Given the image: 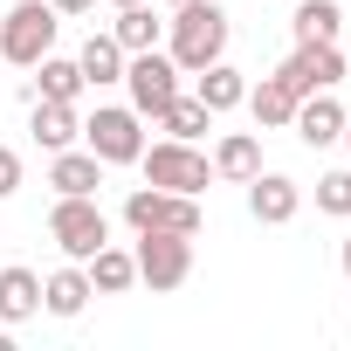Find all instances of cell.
Segmentation results:
<instances>
[{
	"label": "cell",
	"mask_w": 351,
	"mask_h": 351,
	"mask_svg": "<svg viewBox=\"0 0 351 351\" xmlns=\"http://www.w3.org/2000/svg\"><path fill=\"white\" fill-rule=\"evenodd\" d=\"M165 28H172V62H180V76H200L207 62L228 56V14L214 0H180Z\"/></svg>",
	"instance_id": "obj_1"
},
{
	"label": "cell",
	"mask_w": 351,
	"mask_h": 351,
	"mask_svg": "<svg viewBox=\"0 0 351 351\" xmlns=\"http://www.w3.org/2000/svg\"><path fill=\"white\" fill-rule=\"evenodd\" d=\"M56 28H62V14L49 8V0H21V8H8V21H0V62L35 69L56 49Z\"/></svg>",
	"instance_id": "obj_2"
},
{
	"label": "cell",
	"mask_w": 351,
	"mask_h": 351,
	"mask_svg": "<svg viewBox=\"0 0 351 351\" xmlns=\"http://www.w3.org/2000/svg\"><path fill=\"white\" fill-rule=\"evenodd\" d=\"M124 221L138 234H200V200L193 193H165V186H131Z\"/></svg>",
	"instance_id": "obj_3"
},
{
	"label": "cell",
	"mask_w": 351,
	"mask_h": 351,
	"mask_svg": "<svg viewBox=\"0 0 351 351\" xmlns=\"http://www.w3.org/2000/svg\"><path fill=\"white\" fill-rule=\"evenodd\" d=\"M49 234H56V248H62L69 262H90V255L110 241V221H104L97 193H62L56 214H49Z\"/></svg>",
	"instance_id": "obj_4"
},
{
	"label": "cell",
	"mask_w": 351,
	"mask_h": 351,
	"mask_svg": "<svg viewBox=\"0 0 351 351\" xmlns=\"http://www.w3.org/2000/svg\"><path fill=\"white\" fill-rule=\"evenodd\" d=\"M138 165H145V186H165V193H200V186L214 180L207 152H193L186 138H165V145L138 152Z\"/></svg>",
	"instance_id": "obj_5"
},
{
	"label": "cell",
	"mask_w": 351,
	"mask_h": 351,
	"mask_svg": "<svg viewBox=\"0 0 351 351\" xmlns=\"http://www.w3.org/2000/svg\"><path fill=\"white\" fill-rule=\"evenodd\" d=\"M124 90H131V110H138V117H158L172 97H180V62L158 56V49H138V56L124 62Z\"/></svg>",
	"instance_id": "obj_6"
},
{
	"label": "cell",
	"mask_w": 351,
	"mask_h": 351,
	"mask_svg": "<svg viewBox=\"0 0 351 351\" xmlns=\"http://www.w3.org/2000/svg\"><path fill=\"white\" fill-rule=\"evenodd\" d=\"M138 282L152 289H180L193 276V234H138Z\"/></svg>",
	"instance_id": "obj_7"
},
{
	"label": "cell",
	"mask_w": 351,
	"mask_h": 351,
	"mask_svg": "<svg viewBox=\"0 0 351 351\" xmlns=\"http://www.w3.org/2000/svg\"><path fill=\"white\" fill-rule=\"evenodd\" d=\"M83 145L104 158V165H138V152H145V131H138V110H117V104H104L90 124H83Z\"/></svg>",
	"instance_id": "obj_8"
},
{
	"label": "cell",
	"mask_w": 351,
	"mask_h": 351,
	"mask_svg": "<svg viewBox=\"0 0 351 351\" xmlns=\"http://www.w3.org/2000/svg\"><path fill=\"white\" fill-rule=\"evenodd\" d=\"M296 97H310V90H337L344 83V56H337V42H296V56L276 69Z\"/></svg>",
	"instance_id": "obj_9"
},
{
	"label": "cell",
	"mask_w": 351,
	"mask_h": 351,
	"mask_svg": "<svg viewBox=\"0 0 351 351\" xmlns=\"http://www.w3.org/2000/svg\"><path fill=\"white\" fill-rule=\"evenodd\" d=\"M289 131L317 152V145H337V131H344V110H337V97L330 90H310V97H296V117H289Z\"/></svg>",
	"instance_id": "obj_10"
},
{
	"label": "cell",
	"mask_w": 351,
	"mask_h": 351,
	"mask_svg": "<svg viewBox=\"0 0 351 351\" xmlns=\"http://www.w3.org/2000/svg\"><path fill=\"white\" fill-rule=\"evenodd\" d=\"M296 207H303L296 180H282V172H255V180H248V214H255V221L282 228V221H296Z\"/></svg>",
	"instance_id": "obj_11"
},
{
	"label": "cell",
	"mask_w": 351,
	"mask_h": 351,
	"mask_svg": "<svg viewBox=\"0 0 351 351\" xmlns=\"http://www.w3.org/2000/svg\"><path fill=\"white\" fill-rule=\"evenodd\" d=\"M49 186H56V193H97V186H104V158H97V152H56Z\"/></svg>",
	"instance_id": "obj_12"
},
{
	"label": "cell",
	"mask_w": 351,
	"mask_h": 351,
	"mask_svg": "<svg viewBox=\"0 0 351 351\" xmlns=\"http://www.w3.org/2000/svg\"><path fill=\"white\" fill-rule=\"evenodd\" d=\"M35 310H42V276L35 269H0V317L28 324Z\"/></svg>",
	"instance_id": "obj_13"
},
{
	"label": "cell",
	"mask_w": 351,
	"mask_h": 351,
	"mask_svg": "<svg viewBox=\"0 0 351 351\" xmlns=\"http://www.w3.org/2000/svg\"><path fill=\"white\" fill-rule=\"evenodd\" d=\"M90 296H97V289H90V269H56V276L42 282V310H49V317H76Z\"/></svg>",
	"instance_id": "obj_14"
},
{
	"label": "cell",
	"mask_w": 351,
	"mask_h": 351,
	"mask_svg": "<svg viewBox=\"0 0 351 351\" xmlns=\"http://www.w3.org/2000/svg\"><path fill=\"white\" fill-rule=\"evenodd\" d=\"M110 35H117V49L124 56H138V49H158V35H165V21L145 8V0H138V8H117V21H110Z\"/></svg>",
	"instance_id": "obj_15"
},
{
	"label": "cell",
	"mask_w": 351,
	"mask_h": 351,
	"mask_svg": "<svg viewBox=\"0 0 351 351\" xmlns=\"http://www.w3.org/2000/svg\"><path fill=\"white\" fill-rule=\"evenodd\" d=\"M76 69H83V83H124V49H117V35H90L83 42V56H76Z\"/></svg>",
	"instance_id": "obj_16"
},
{
	"label": "cell",
	"mask_w": 351,
	"mask_h": 351,
	"mask_svg": "<svg viewBox=\"0 0 351 351\" xmlns=\"http://www.w3.org/2000/svg\"><path fill=\"white\" fill-rule=\"evenodd\" d=\"M193 97H200V104H207V110L221 117V110L248 104V83H241V69H228V62H207V69H200V90H193Z\"/></svg>",
	"instance_id": "obj_17"
},
{
	"label": "cell",
	"mask_w": 351,
	"mask_h": 351,
	"mask_svg": "<svg viewBox=\"0 0 351 351\" xmlns=\"http://www.w3.org/2000/svg\"><path fill=\"white\" fill-rule=\"evenodd\" d=\"M248 110H255V124H262V131H276V124H289V117H296V90H289L282 76H262V83L248 90Z\"/></svg>",
	"instance_id": "obj_18"
},
{
	"label": "cell",
	"mask_w": 351,
	"mask_h": 351,
	"mask_svg": "<svg viewBox=\"0 0 351 351\" xmlns=\"http://www.w3.org/2000/svg\"><path fill=\"white\" fill-rule=\"evenodd\" d=\"M83 138V124H76V104H35V145H49V152H69Z\"/></svg>",
	"instance_id": "obj_19"
},
{
	"label": "cell",
	"mask_w": 351,
	"mask_h": 351,
	"mask_svg": "<svg viewBox=\"0 0 351 351\" xmlns=\"http://www.w3.org/2000/svg\"><path fill=\"white\" fill-rule=\"evenodd\" d=\"M152 124H165V138H186V145H193V138H207V131H214V110H207L200 97H172Z\"/></svg>",
	"instance_id": "obj_20"
},
{
	"label": "cell",
	"mask_w": 351,
	"mask_h": 351,
	"mask_svg": "<svg viewBox=\"0 0 351 351\" xmlns=\"http://www.w3.org/2000/svg\"><path fill=\"white\" fill-rule=\"evenodd\" d=\"M131 282H138V262H131L124 248H110V241H104V248L90 255V289H104V296H124Z\"/></svg>",
	"instance_id": "obj_21"
},
{
	"label": "cell",
	"mask_w": 351,
	"mask_h": 351,
	"mask_svg": "<svg viewBox=\"0 0 351 351\" xmlns=\"http://www.w3.org/2000/svg\"><path fill=\"white\" fill-rule=\"evenodd\" d=\"M289 28H296V42H337L344 14H337V0H303V8L289 14Z\"/></svg>",
	"instance_id": "obj_22"
},
{
	"label": "cell",
	"mask_w": 351,
	"mask_h": 351,
	"mask_svg": "<svg viewBox=\"0 0 351 351\" xmlns=\"http://www.w3.org/2000/svg\"><path fill=\"white\" fill-rule=\"evenodd\" d=\"M214 172H221V180H255V172H262V145H255L248 131L221 138V152H214Z\"/></svg>",
	"instance_id": "obj_23"
},
{
	"label": "cell",
	"mask_w": 351,
	"mask_h": 351,
	"mask_svg": "<svg viewBox=\"0 0 351 351\" xmlns=\"http://www.w3.org/2000/svg\"><path fill=\"white\" fill-rule=\"evenodd\" d=\"M35 69H42V97H49V104H76V97H83V69H76V62L42 56Z\"/></svg>",
	"instance_id": "obj_24"
},
{
	"label": "cell",
	"mask_w": 351,
	"mask_h": 351,
	"mask_svg": "<svg viewBox=\"0 0 351 351\" xmlns=\"http://www.w3.org/2000/svg\"><path fill=\"white\" fill-rule=\"evenodd\" d=\"M317 207L337 214V221L351 214V172H324V180H317Z\"/></svg>",
	"instance_id": "obj_25"
},
{
	"label": "cell",
	"mask_w": 351,
	"mask_h": 351,
	"mask_svg": "<svg viewBox=\"0 0 351 351\" xmlns=\"http://www.w3.org/2000/svg\"><path fill=\"white\" fill-rule=\"evenodd\" d=\"M14 193H21V158L0 145V200H14Z\"/></svg>",
	"instance_id": "obj_26"
},
{
	"label": "cell",
	"mask_w": 351,
	"mask_h": 351,
	"mask_svg": "<svg viewBox=\"0 0 351 351\" xmlns=\"http://www.w3.org/2000/svg\"><path fill=\"white\" fill-rule=\"evenodd\" d=\"M56 14H83V8H97V0H49Z\"/></svg>",
	"instance_id": "obj_27"
},
{
	"label": "cell",
	"mask_w": 351,
	"mask_h": 351,
	"mask_svg": "<svg viewBox=\"0 0 351 351\" xmlns=\"http://www.w3.org/2000/svg\"><path fill=\"white\" fill-rule=\"evenodd\" d=\"M344 276H351V234H344Z\"/></svg>",
	"instance_id": "obj_28"
},
{
	"label": "cell",
	"mask_w": 351,
	"mask_h": 351,
	"mask_svg": "<svg viewBox=\"0 0 351 351\" xmlns=\"http://www.w3.org/2000/svg\"><path fill=\"white\" fill-rule=\"evenodd\" d=\"M337 138H344V145H351V117H344V131H337Z\"/></svg>",
	"instance_id": "obj_29"
},
{
	"label": "cell",
	"mask_w": 351,
	"mask_h": 351,
	"mask_svg": "<svg viewBox=\"0 0 351 351\" xmlns=\"http://www.w3.org/2000/svg\"><path fill=\"white\" fill-rule=\"evenodd\" d=\"M110 8H138V0H110Z\"/></svg>",
	"instance_id": "obj_30"
},
{
	"label": "cell",
	"mask_w": 351,
	"mask_h": 351,
	"mask_svg": "<svg viewBox=\"0 0 351 351\" xmlns=\"http://www.w3.org/2000/svg\"><path fill=\"white\" fill-rule=\"evenodd\" d=\"M165 8H180V0H165Z\"/></svg>",
	"instance_id": "obj_31"
}]
</instances>
